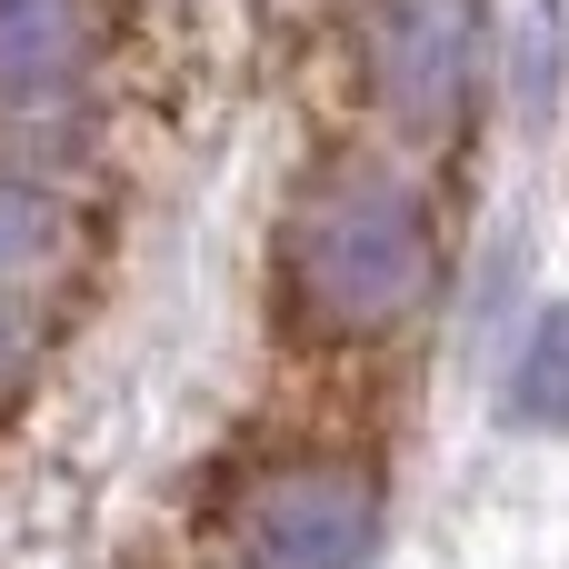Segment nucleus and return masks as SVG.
Returning <instances> with one entry per match:
<instances>
[{"label":"nucleus","instance_id":"423d86ee","mask_svg":"<svg viewBox=\"0 0 569 569\" xmlns=\"http://www.w3.org/2000/svg\"><path fill=\"white\" fill-rule=\"evenodd\" d=\"M50 190H30V180H10L0 170V270H20V260H40L50 250Z\"/></svg>","mask_w":569,"mask_h":569},{"label":"nucleus","instance_id":"f257e3e1","mask_svg":"<svg viewBox=\"0 0 569 569\" xmlns=\"http://www.w3.org/2000/svg\"><path fill=\"white\" fill-rule=\"evenodd\" d=\"M430 290V210L390 170H340L290 220V300L310 330H390Z\"/></svg>","mask_w":569,"mask_h":569},{"label":"nucleus","instance_id":"7ed1b4c3","mask_svg":"<svg viewBox=\"0 0 569 569\" xmlns=\"http://www.w3.org/2000/svg\"><path fill=\"white\" fill-rule=\"evenodd\" d=\"M370 50H380V90L400 120H450L480 60V0H380L370 10Z\"/></svg>","mask_w":569,"mask_h":569},{"label":"nucleus","instance_id":"20e7f679","mask_svg":"<svg viewBox=\"0 0 569 569\" xmlns=\"http://www.w3.org/2000/svg\"><path fill=\"white\" fill-rule=\"evenodd\" d=\"M90 20L80 0H0V110H40L80 80Z\"/></svg>","mask_w":569,"mask_h":569},{"label":"nucleus","instance_id":"f03ea898","mask_svg":"<svg viewBox=\"0 0 569 569\" xmlns=\"http://www.w3.org/2000/svg\"><path fill=\"white\" fill-rule=\"evenodd\" d=\"M370 550V480L350 470H290L240 510L250 569H360Z\"/></svg>","mask_w":569,"mask_h":569},{"label":"nucleus","instance_id":"39448f33","mask_svg":"<svg viewBox=\"0 0 569 569\" xmlns=\"http://www.w3.org/2000/svg\"><path fill=\"white\" fill-rule=\"evenodd\" d=\"M500 420L510 430H569V300L540 310V330L520 340V370L500 390Z\"/></svg>","mask_w":569,"mask_h":569}]
</instances>
